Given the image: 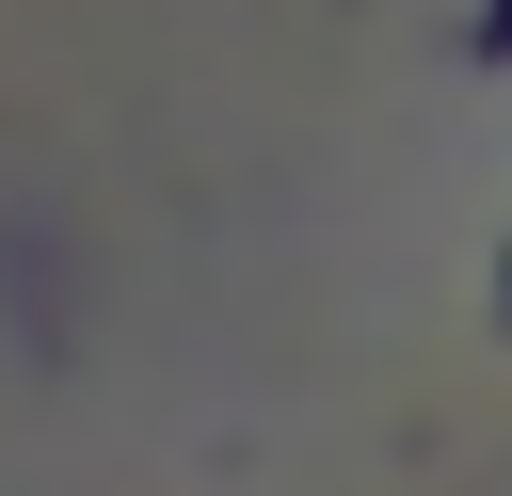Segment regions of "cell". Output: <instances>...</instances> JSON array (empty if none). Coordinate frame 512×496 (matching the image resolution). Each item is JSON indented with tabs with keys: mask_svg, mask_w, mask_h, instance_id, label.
Listing matches in <instances>:
<instances>
[{
	"mask_svg": "<svg viewBox=\"0 0 512 496\" xmlns=\"http://www.w3.org/2000/svg\"><path fill=\"white\" fill-rule=\"evenodd\" d=\"M480 64H512V0H480Z\"/></svg>",
	"mask_w": 512,
	"mask_h": 496,
	"instance_id": "obj_1",
	"label": "cell"
}]
</instances>
